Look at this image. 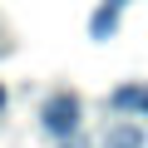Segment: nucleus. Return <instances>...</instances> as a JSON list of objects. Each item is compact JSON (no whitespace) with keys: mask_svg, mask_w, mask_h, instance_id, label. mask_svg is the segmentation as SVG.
I'll return each instance as SVG.
<instances>
[{"mask_svg":"<svg viewBox=\"0 0 148 148\" xmlns=\"http://www.w3.org/2000/svg\"><path fill=\"white\" fill-rule=\"evenodd\" d=\"M138 109H143V114H148V89H143V104H138Z\"/></svg>","mask_w":148,"mask_h":148,"instance_id":"obj_5","label":"nucleus"},{"mask_svg":"<svg viewBox=\"0 0 148 148\" xmlns=\"http://www.w3.org/2000/svg\"><path fill=\"white\" fill-rule=\"evenodd\" d=\"M123 5H128V0H104V5L89 15V35H94V40H109L114 25H119V15H123Z\"/></svg>","mask_w":148,"mask_h":148,"instance_id":"obj_2","label":"nucleus"},{"mask_svg":"<svg viewBox=\"0 0 148 148\" xmlns=\"http://www.w3.org/2000/svg\"><path fill=\"white\" fill-rule=\"evenodd\" d=\"M40 123L54 138H69L74 128H79V99H74V94H49L45 109H40Z\"/></svg>","mask_w":148,"mask_h":148,"instance_id":"obj_1","label":"nucleus"},{"mask_svg":"<svg viewBox=\"0 0 148 148\" xmlns=\"http://www.w3.org/2000/svg\"><path fill=\"white\" fill-rule=\"evenodd\" d=\"M138 104H143V89H133V84L114 89V109H138Z\"/></svg>","mask_w":148,"mask_h":148,"instance_id":"obj_4","label":"nucleus"},{"mask_svg":"<svg viewBox=\"0 0 148 148\" xmlns=\"http://www.w3.org/2000/svg\"><path fill=\"white\" fill-rule=\"evenodd\" d=\"M0 109H5V89H0Z\"/></svg>","mask_w":148,"mask_h":148,"instance_id":"obj_6","label":"nucleus"},{"mask_svg":"<svg viewBox=\"0 0 148 148\" xmlns=\"http://www.w3.org/2000/svg\"><path fill=\"white\" fill-rule=\"evenodd\" d=\"M104 148H143V133H138L133 123H114V128L104 133Z\"/></svg>","mask_w":148,"mask_h":148,"instance_id":"obj_3","label":"nucleus"}]
</instances>
